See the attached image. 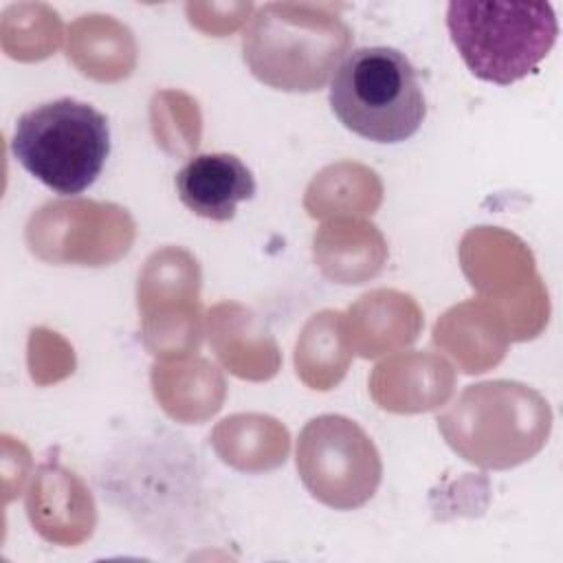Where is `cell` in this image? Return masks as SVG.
Returning <instances> with one entry per match:
<instances>
[{"label":"cell","mask_w":563,"mask_h":563,"mask_svg":"<svg viewBox=\"0 0 563 563\" xmlns=\"http://www.w3.org/2000/svg\"><path fill=\"white\" fill-rule=\"evenodd\" d=\"M180 202L196 216L227 222L238 202L255 196L251 169L229 152H207L189 158L174 178Z\"/></svg>","instance_id":"obj_6"},{"label":"cell","mask_w":563,"mask_h":563,"mask_svg":"<svg viewBox=\"0 0 563 563\" xmlns=\"http://www.w3.org/2000/svg\"><path fill=\"white\" fill-rule=\"evenodd\" d=\"M297 468L312 497L334 508L361 506L380 479L374 444L341 416H319L306 424L297 442Z\"/></svg>","instance_id":"obj_5"},{"label":"cell","mask_w":563,"mask_h":563,"mask_svg":"<svg viewBox=\"0 0 563 563\" xmlns=\"http://www.w3.org/2000/svg\"><path fill=\"white\" fill-rule=\"evenodd\" d=\"M446 29L466 68L497 86L537 70L559 35L550 2L453 0L446 7Z\"/></svg>","instance_id":"obj_2"},{"label":"cell","mask_w":563,"mask_h":563,"mask_svg":"<svg viewBox=\"0 0 563 563\" xmlns=\"http://www.w3.org/2000/svg\"><path fill=\"white\" fill-rule=\"evenodd\" d=\"M347 24L314 4L271 2L257 9L242 33V55L251 73L290 92L319 90L350 53Z\"/></svg>","instance_id":"obj_1"},{"label":"cell","mask_w":563,"mask_h":563,"mask_svg":"<svg viewBox=\"0 0 563 563\" xmlns=\"http://www.w3.org/2000/svg\"><path fill=\"white\" fill-rule=\"evenodd\" d=\"M328 99L343 128L372 143H402L427 117L418 73L391 46L350 51L330 79Z\"/></svg>","instance_id":"obj_3"},{"label":"cell","mask_w":563,"mask_h":563,"mask_svg":"<svg viewBox=\"0 0 563 563\" xmlns=\"http://www.w3.org/2000/svg\"><path fill=\"white\" fill-rule=\"evenodd\" d=\"M11 152L42 185L77 196L99 178L110 156V125L90 103L62 97L20 114Z\"/></svg>","instance_id":"obj_4"}]
</instances>
